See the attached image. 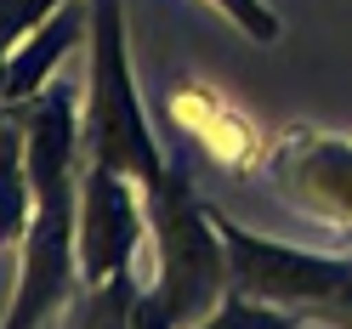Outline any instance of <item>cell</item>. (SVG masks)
Returning a JSON list of instances; mask_svg holds the SVG:
<instances>
[{
	"label": "cell",
	"mask_w": 352,
	"mask_h": 329,
	"mask_svg": "<svg viewBox=\"0 0 352 329\" xmlns=\"http://www.w3.org/2000/svg\"><path fill=\"white\" fill-rule=\"evenodd\" d=\"M23 125L29 182H34V222L23 238L17 301L6 306L12 329L52 324L80 295V97L69 85H46L34 102L12 108Z\"/></svg>",
	"instance_id": "1"
},
{
	"label": "cell",
	"mask_w": 352,
	"mask_h": 329,
	"mask_svg": "<svg viewBox=\"0 0 352 329\" xmlns=\"http://www.w3.org/2000/svg\"><path fill=\"white\" fill-rule=\"evenodd\" d=\"M6 120H12V102H6V57H0V131H6Z\"/></svg>",
	"instance_id": "13"
},
{
	"label": "cell",
	"mask_w": 352,
	"mask_h": 329,
	"mask_svg": "<svg viewBox=\"0 0 352 329\" xmlns=\"http://www.w3.org/2000/svg\"><path fill=\"white\" fill-rule=\"evenodd\" d=\"M85 114H80V148L85 165H108L131 177L142 193L165 177V153L142 120V97L131 80V52H125V6L120 0H91V34H85Z\"/></svg>",
	"instance_id": "3"
},
{
	"label": "cell",
	"mask_w": 352,
	"mask_h": 329,
	"mask_svg": "<svg viewBox=\"0 0 352 329\" xmlns=\"http://www.w3.org/2000/svg\"><path fill=\"white\" fill-rule=\"evenodd\" d=\"M165 108H170L176 131L193 137L216 165H228V170H256V165H267L273 137H267V131H261L233 97L216 91V85H205V80H176L170 97H165Z\"/></svg>",
	"instance_id": "7"
},
{
	"label": "cell",
	"mask_w": 352,
	"mask_h": 329,
	"mask_svg": "<svg viewBox=\"0 0 352 329\" xmlns=\"http://www.w3.org/2000/svg\"><path fill=\"white\" fill-rule=\"evenodd\" d=\"M85 34H91V0H63L46 23L29 29L23 40H17V52L6 57V102H12V108L34 102L40 91H46L52 69L80 46Z\"/></svg>",
	"instance_id": "8"
},
{
	"label": "cell",
	"mask_w": 352,
	"mask_h": 329,
	"mask_svg": "<svg viewBox=\"0 0 352 329\" xmlns=\"http://www.w3.org/2000/svg\"><path fill=\"white\" fill-rule=\"evenodd\" d=\"M148 233L160 245V278L137 306V324H210V313L228 295V250L210 222V205H199L188 165H170L142 193Z\"/></svg>",
	"instance_id": "2"
},
{
	"label": "cell",
	"mask_w": 352,
	"mask_h": 329,
	"mask_svg": "<svg viewBox=\"0 0 352 329\" xmlns=\"http://www.w3.org/2000/svg\"><path fill=\"white\" fill-rule=\"evenodd\" d=\"M210 222L228 250V290L290 313L296 329L301 324H346L352 329V256H318V250L261 238L216 205H210Z\"/></svg>",
	"instance_id": "4"
},
{
	"label": "cell",
	"mask_w": 352,
	"mask_h": 329,
	"mask_svg": "<svg viewBox=\"0 0 352 329\" xmlns=\"http://www.w3.org/2000/svg\"><path fill=\"white\" fill-rule=\"evenodd\" d=\"M57 6L63 0H0V57H12L17 40H23L29 29H40Z\"/></svg>",
	"instance_id": "11"
},
{
	"label": "cell",
	"mask_w": 352,
	"mask_h": 329,
	"mask_svg": "<svg viewBox=\"0 0 352 329\" xmlns=\"http://www.w3.org/2000/svg\"><path fill=\"white\" fill-rule=\"evenodd\" d=\"M210 6L222 12L233 29H245L250 40H261V46H273V40H278V12L267 6V0H210Z\"/></svg>",
	"instance_id": "12"
},
{
	"label": "cell",
	"mask_w": 352,
	"mask_h": 329,
	"mask_svg": "<svg viewBox=\"0 0 352 329\" xmlns=\"http://www.w3.org/2000/svg\"><path fill=\"white\" fill-rule=\"evenodd\" d=\"M29 222H34V182H29L23 125L6 120V131H0V250H23Z\"/></svg>",
	"instance_id": "9"
},
{
	"label": "cell",
	"mask_w": 352,
	"mask_h": 329,
	"mask_svg": "<svg viewBox=\"0 0 352 329\" xmlns=\"http://www.w3.org/2000/svg\"><path fill=\"white\" fill-rule=\"evenodd\" d=\"M267 170L290 205H301L313 222L352 238V137L296 125L284 137H273Z\"/></svg>",
	"instance_id": "5"
},
{
	"label": "cell",
	"mask_w": 352,
	"mask_h": 329,
	"mask_svg": "<svg viewBox=\"0 0 352 329\" xmlns=\"http://www.w3.org/2000/svg\"><path fill=\"white\" fill-rule=\"evenodd\" d=\"M142 227H148L142 188H131V177L108 165H85L80 170V278L102 284L114 273H131Z\"/></svg>",
	"instance_id": "6"
},
{
	"label": "cell",
	"mask_w": 352,
	"mask_h": 329,
	"mask_svg": "<svg viewBox=\"0 0 352 329\" xmlns=\"http://www.w3.org/2000/svg\"><path fill=\"white\" fill-rule=\"evenodd\" d=\"M137 306H142V290H137V273H114L102 284H80V295L69 301V324H137Z\"/></svg>",
	"instance_id": "10"
}]
</instances>
